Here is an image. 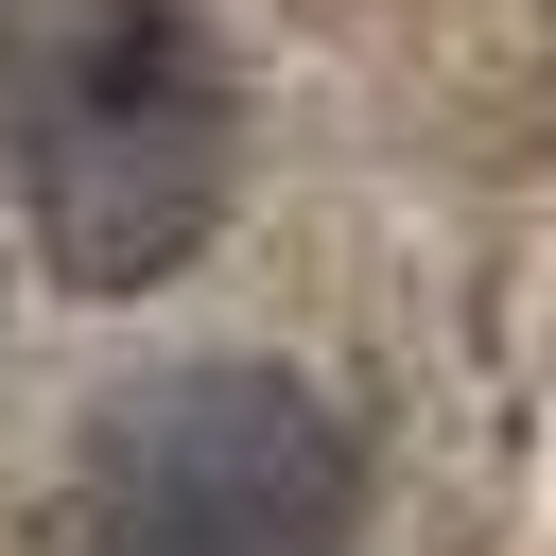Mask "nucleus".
Returning a JSON list of instances; mask_svg holds the SVG:
<instances>
[{"mask_svg": "<svg viewBox=\"0 0 556 556\" xmlns=\"http://www.w3.org/2000/svg\"><path fill=\"white\" fill-rule=\"evenodd\" d=\"M0 174H17V226L52 243V278H87V295L174 278L243 174V104H226V52L191 35V0H35L0 52Z\"/></svg>", "mask_w": 556, "mask_h": 556, "instance_id": "nucleus-1", "label": "nucleus"}, {"mask_svg": "<svg viewBox=\"0 0 556 556\" xmlns=\"http://www.w3.org/2000/svg\"><path fill=\"white\" fill-rule=\"evenodd\" d=\"M87 556H348V417L278 365H156L87 434Z\"/></svg>", "mask_w": 556, "mask_h": 556, "instance_id": "nucleus-2", "label": "nucleus"}]
</instances>
